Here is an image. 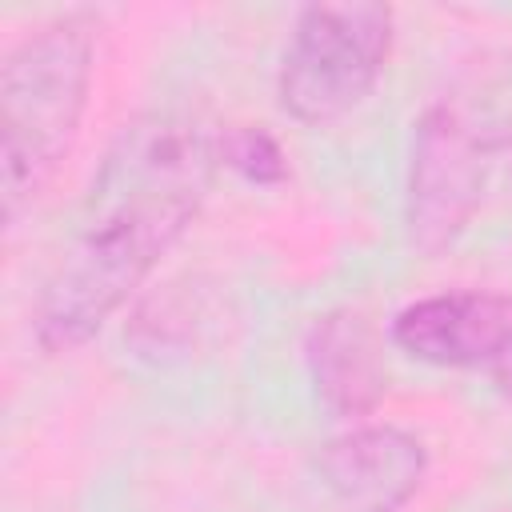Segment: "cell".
<instances>
[{"mask_svg":"<svg viewBox=\"0 0 512 512\" xmlns=\"http://www.w3.org/2000/svg\"><path fill=\"white\" fill-rule=\"evenodd\" d=\"M216 164L220 136L192 116L152 112L124 124L92 180L88 216L36 300L32 328L44 352L92 340L144 284L196 220Z\"/></svg>","mask_w":512,"mask_h":512,"instance_id":"1","label":"cell"},{"mask_svg":"<svg viewBox=\"0 0 512 512\" xmlns=\"http://www.w3.org/2000/svg\"><path fill=\"white\" fill-rule=\"evenodd\" d=\"M92 80V32L60 16L24 36L0 68V208L16 224L76 144Z\"/></svg>","mask_w":512,"mask_h":512,"instance_id":"2","label":"cell"},{"mask_svg":"<svg viewBox=\"0 0 512 512\" xmlns=\"http://www.w3.org/2000/svg\"><path fill=\"white\" fill-rule=\"evenodd\" d=\"M392 52V8L376 0L308 4L296 16L284 64L280 104L300 124L348 116L380 80Z\"/></svg>","mask_w":512,"mask_h":512,"instance_id":"3","label":"cell"},{"mask_svg":"<svg viewBox=\"0 0 512 512\" xmlns=\"http://www.w3.org/2000/svg\"><path fill=\"white\" fill-rule=\"evenodd\" d=\"M488 176V140L452 104H432L412 140L408 164V236L420 252L448 248L472 220Z\"/></svg>","mask_w":512,"mask_h":512,"instance_id":"4","label":"cell"},{"mask_svg":"<svg viewBox=\"0 0 512 512\" xmlns=\"http://www.w3.org/2000/svg\"><path fill=\"white\" fill-rule=\"evenodd\" d=\"M392 344L436 368H496L512 348V296L444 292L396 312Z\"/></svg>","mask_w":512,"mask_h":512,"instance_id":"5","label":"cell"},{"mask_svg":"<svg viewBox=\"0 0 512 512\" xmlns=\"http://www.w3.org/2000/svg\"><path fill=\"white\" fill-rule=\"evenodd\" d=\"M428 456L424 444L392 424H364L344 436H332L316 452V472L324 488L348 512H396L404 508L420 480Z\"/></svg>","mask_w":512,"mask_h":512,"instance_id":"6","label":"cell"},{"mask_svg":"<svg viewBox=\"0 0 512 512\" xmlns=\"http://www.w3.org/2000/svg\"><path fill=\"white\" fill-rule=\"evenodd\" d=\"M308 376L316 384V396L336 416H364L380 404L388 388L384 348L368 316L360 312H328L316 316L304 340Z\"/></svg>","mask_w":512,"mask_h":512,"instance_id":"7","label":"cell"},{"mask_svg":"<svg viewBox=\"0 0 512 512\" xmlns=\"http://www.w3.org/2000/svg\"><path fill=\"white\" fill-rule=\"evenodd\" d=\"M220 164L240 172L248 184H280L288 176V160L280 144L252 124H232L220 132Z\"/></svg>","mask_w":512,"mask_h":512,"instance_id":"8","label":"cell"},{"mask_svg":"<svg viewBox=\"0 0 512 512\" xmlns=\"http://www.w3.org/2000/svg\"><path fill=\"white\" fill-rule=\"evenodd\" d=\"M492 372H496V384H500V392L512 400V348H508V356H504V360H500Z\"/></svg>","mask_w":512,"mask_h":512,"instance_id":"9","label":"cell"}]
</instances>
